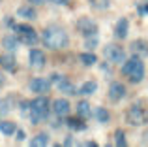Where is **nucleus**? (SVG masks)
Returning <instances> with one entry per match:
<instances>
[{
  "label": "nucleus",
  "mask_w": 148,
  "mask_h": 147,
  "mask_svg": "<svg viewBox=\"0 0 148 147\" xmlns=\"http://www.w3.org/2000/svg\"><path fill=\"white\" fill-rule=\"evenodd\" d=\"M2 85H4V77L0 76V87H2Z\"/></svg>",
  "instance_id": "f704fd0d"
},
{
  "label": "nucleus",
  "mask_w": 148,
  "mask_h": 147,
  "mask_svg": "<svg viewBox=\"0 0 148 147\" xmlns=\"http://www.w3.org/2000/svg\"><path fill=\"white\" fill-rule=\"evenodd\" d=\"M124 96H126V87H124L120 81H112L111 87H109V98H111L112 102H118Z\"/></svg>",
  "instance_id": "6e6552de"
},
{
  "label": "nucleus",
  "mask_w": 148,
  "mask_h": 147,
  "mask_svg": "<svg viewBox=\"0 0 148 147\" xmlns=\"http://www.w3.org/2000/svg\"><path fill=\"white\" fill-rule=\"evenodd\" d=\"M2 44H4V47H6V49L13 51V49H17V36H6L2 40Z\"/></svg>",
  "instance_id": "b1692460"
},
{
  "label": "nucleus",
  "mask_w": 148,
  "mask_h": 147,
  "mask_svg": "<svg viewBox=\"0 0 148 147\" xmlns=\"http://www.w3.org/2000/svg\"><path fill=\"white\" fill-rule=\"evenodd\" d=\"M41 40H43L45 47L54 49V51L68 47V44H69V36H68V32H66L62 26H56V25L47 26V28L43 30V34H41Z\"/></svg>",
  "instance_id": "f257e3e1"
},
{
  "label": "nucleus",
  "mask_w": 148,
  "mask_h": 147,
  "mask_svg": "<svg viewBox=\"0 0 148 147\" xmlns=\"http://www.w3.org/2000/svg\"><path fill=\"white\" fill-rule=\"evenodd\" d=\"M126 119H127V123H130V125H133V126H141V125H145V123H146L148 113H146L145 110H143V107L133 106V107H130V110H127Z\"/></svg>",
  "instance_id": "0eeeda50"
},
{
  "label": "nucleus",
  "mask_w": 148,
  "mask_h": 147,
  "mask_svg": "<svg viewBox=\"0 0 148 147\" xmlns=\"http://www.w3.org/2000/svg\"><path fill=\"white\" fill-rule=\"evenodd\" d=\"M75 26H77V30H79L84 38L98 36V23H96L94 19H90V17H81L79 21L75 23Z\"/></svg>",
  "instance_id": "39448f33"
},
{
  "label": "nucleus",
  "mask_w": 148,
  "mask_h": 147,
  "mask_svg": "<svg viewBox=\"0 0 148 147\" xmlns=\"http://www.w3.org/2000/svg\"><path fill=\"white\" fill-rule=\"evenodd\" d=\"M15 28V36H17V42H21V44H26V45H34L38 42V34H36V30L32 28L30 25H15L13 26Z\"/></svg>",
  "instance_id": "20e7f679"
},
{
  "label": "nucleus",
  "mask_w": 148,
  "mask_h": 147,
  "mask_svg": "<svg viewBox=\"0 0 148 147\" xmlns=\"http://www.w3.org/2000/svg\"><path fill=\"white\" fill-rule=\"evenodd\" d=\"M127 32H130V21H127L126 17H120L114 25V36L118 38V40H126Z\"/></svg>",
  "instance_id": "1a4fd4ad"
},
{
  "label": "nucleus",
  "mask_w": 148,
  "mask_h": 147,
  "mask_svg": "<svg viewBox=\"0 0 148 147\" xmlns=\"http://www.w3.org/2000/svg\"><path fill=\"white\" fill-rule=\"evenodd\" d=\"M96 45H98V36H88V38H86V44H84V47H86L88 51H94Z\"/></svg>",
  "instance_id": "bb28decb"
},
{
  "label": "nucleus",
  "mask_w": 148,
  "mask_h": 147,
  "mask_svg": "<svg viewBox=\"0 0 148 147\" xmlns=\"http://www.w3.org/2000/svg\"><path fill=\"white\" fill-rule=\"evenodd\" d=\"M77 115L83 119H88L92 115V106L86 102V100H81L79 104H77Z\"/></svg>",
  "instance_id": "dca6fc26"
},
{
  "label": "nucleus",
  "mask_w": 148,
  "mask_h": 147,
  "mask_svg": "<svg viewBox=\"0 0 148 147\" xmlns=\"http://www.w3.org/2000/svg\"><path fill=\"white\" fill-rule=\"evenodd\" d=\"M15 130H17L15 123H11V121H2V119H0V132H2V134L11 136V134H15Z\"/></svg>",
  "instance_id": "412c9836"
},
{
  "label": "nucleus",
  "mask_w": 148,
  "mask_h": 147,
  "mask_svg": "<svg viewBox=\"0 0 148 147\" xmlns=\"http://www.w3.org/2000/svg\"><path fill=\"white\" fill-rule=\"evenodd\" d=\"M64 145H73V140H71V136H69V138H68V140H66V141H64Z\"/></svg>",
  "instance_id": "2f4dec72"
},
{
  "label": "nucleus",
  "mask_w": 148,
  "mask_h": 147,
  "mask_svg": "<svg viewBox=\"0 0 148 147\" xmlns=\"http://www.w3.org/2000/svg\"><path fill=\"white\" fill-rule=\"evenodd\" d=\"M49 145V136L47 134H38L30 140V147H45Z\"/></svg>",
  "instance_id": "aec40b11"
},
{
  "label": "nucleus",
  "mask_w": 148,
  "mask_h": 147,
  "mask_svg": "<svg viewBox=\"0 0 148 147\" xmlns=\"http://www.w3.org/2000/svg\"><path fill=\"white\" fill-rule=\"evenodd\" d=\"M58 91H60V92H66V94H77V91H75V87H73V85L71 83H69V81L68 79H66V77L64 76H62V79L60 81H58Z\"/></svg>",
  "instance_id": "6ab92c4d"
},
{
  "label": "nucleus",
  "mask_w": 148,
  "mask_h": 147,
  "mask_svg": "<svg viewBox=\"0 0 148 147\" xmlns=\"http://www.w3.org/2000/svg\"><path fill=\"white\" fill-rule=\"evenodd\" d=\"M49 115V100L45 96H38L36 100L30 102V121L34 125H38L40 121H43L45 117Z\"/></svg>",
  "instance_id": "7ed1b4c3"
},
{
  "label": "nucleus",
  "mask_w": 148,
  "mask_h": 147,
  "mask_svg": "<svg viewBox=\"0 0 148 147\" xmlns=\"http://www.w3.org/2000/svg\"><path fill=\"white\" fill-rule=\"evenodd\" d=\"M30 2H32V4H36V6H41V4H43L45 0H30Z\"/></svg>",
  "instance_id": "7c9ffc66"
},
{
  "label": "nucleus",
  "mask_w": 148,
  "mask_h": 147,
  "mask_svg": "<svg viewBox=\"0 0 148 147\" xmlns=\"http://www.w3.org/2000/svg\"><path fill=\"white\" fill-rule=\"evenodd\" d=\"M122 74L131 81V83H141V81L145 79V64H143V59L137 57V55H133L131 59L124 60Z\"/></svg>",
  "instance_id": "f03ea898"
},
{
  "label": "nucleus",
  "mask_w": 148,
  "mask_h": 147,
  "mask_svg": "<svg viewBox=\"0 0 148 147\" xmlns=\"http://www.w3.org/2000/svg\"><path fill=\"white\" fill-rule=\"evenodd\" d=\"M103 55H105V59H107L109 62H112V64H120V62L126 60V53H124V49L120 47V45H114V44L105 45Z\"/></svg>",
  "instance_id": "423d86ee"
},
{
  "label": "nucleus",
  "mask_w": 148,
  "mask_h": 147,
  "mask_svg": "<svg viewBox=\"0 0 148 147\" xmlns=\"http://www.w3.org/2000/svg\"><path fill=\"white\" fill-rule=\"evenodd\" d=\"M21 113L23 115H30V102H21Z\"/></svg>",
  "instance_id": "c85d7f7f"
},
{
  "label": "nucleus",
  "mask_w": 148,
  "mask_h": 147,
  "mask_svg": "<svg viewBox=\"0 0 148 147\" xmlns=\"http://www.w3.org/2000/svg\"><path fill=\"white\" fill-rule=\"evenodd\" d=\"M28 60H30L32 68H43L45 66V53L41 49H32L28 55Z\"/></svg>",
  "instance_id": "ddd939ff"
},
{
  "label": "nucleus",
  "mask_w": 148,
  "mask_h": 147,
  "mask_svg": "<svg viewBox=\"0 0 148 147\" xmlns=\"http://www.w3.org/2000/svg\"><path fill=\"white\" fill-rule=\"evenodd\" d=\"M79 59H81V62H83L84 66H94V64L98 62V57H96L92 51H88V53H83V55H81Z\"/></svg>",
  "instance_id": "4be33fe9"
},
{
  "label": "nucleus",
  "mask_w": 148,
  "mask_h": 147,
  "mask_svg": "<svg viewBox=\"0 0 148 147\" xmlns=\"http://www.w3.org/2000/svg\"><path fill=\"white\" fill-rule=\"evenodd\" d=\"M130 49H131V53H133V55L141 57V59L148 57V42L146 40H135V42H131Z\"/></svg>",
  "instance_id": "f8f14e48"
},
{
  "label": "nucleus",
  "mask_w": 148,
  "mask_h": 147,
  "mask_svg": "<svg viewBox=\"0 0 148 147\" xmlns=\"http://www.w3.org/2000/svg\"><path fill=\"white\" fill-rule=\"evenodd\" d=\"M114 144L118 147H124L126 145V134H124V130H116L114 134Z\"/></svg>",
  "instance_id": "a878e982"
},
{
  "label": "nucleus",
  "mask_w": 148,
  "mask_h": 147,
  "mask_svg": "<svg viewBox=\"0 0 148 147\" xmlns=\"http://www.w3.org/2000/svg\"><path fill=\"white\" fill-rule=\"evenodd\" d=\"M15 57L11 55V53H8V55H2L0 57V66L2 68H6V70H10V72H13L15 70Z\"/></svg>",
  "instance_id": "f3484780"
},
{
  "label": "nucleus",
  "mask_w": 148,
  "mask_h": 147,
  "mask_svg": "<svg viewBox=\"0 0 148 147\" xmlns=\"http://www.w3.org/2000/svg\"><path fill=\"white\" fill-rule=\"evenodd\" d=\"M15 136H17V141H23L26 138V134H25V130L19 128V130H15Z\"/></svg>",
  "instance_id": "c756f323"
},
{
  "label": "nucleus",
  "mask_w": 148,
  "mask_h": 147,
  "mask_svg": "<svg viewBox=\"0 0 148 147\" xmlns=\"http://www.w3.org/2000/svg\"><path fill=\"white\" fill-rule=\"evenodd\" d=\"M68 125L71 126L73 130H84V128H86V125H84V123H81V121H77V119H69Z\"/></svg>",
  "instance_id": "cd10ccee"
},
{
  "label": "nucleus",
  "mask_w": 148,
  "mask_h": 147,
  "mask_svg": "<svg viewBox=\"0 0 148 147\" xmlns=\"http://www.w3.org/2000/svg\"><path fill=\"white\" fill-rule=\"evenodd\" d=\"M17 15H19V17H23V19H26V21H34L38 13H36V10L32 8V4H30V6L19 8V10H17Z\"/></svg>",
  "instance_id": "4468645a"
},
{
  "label": "nucleus",
  "mask_w": 148,
  "mask_h": 147,
  "mask_svg": "<svg viewBox=\"0 0 148 147\" xmlns=\"http://www.w3.org/2000/svg\"><path fill=\"white\" fill-rule=\"evenodd\" d=\"M109 0H90V6L96 8V10H107L109 8Z\"/></svg>",
  "instance_id": "393cba45"
},
{
  "label": "nucleus",
  "mask_w": 148,
  "mask_h": 147,
  "mask_svg": "<svg viewBox=\"0 0 148 147\" xmlns=\"http://www.w3.org/2000/svg\"><path fill=\"white\" fill-rule=\"evenodd\" d=\"M28 87H30V91H32V92H40V94H43V92H47V91H49L51 81H49V79H45V77H36V79L30 81Z\"/></svg>",
  "instance_id": "9b49d317"
},
{
  "label": "nucleus",
  "mask_w": 148,
  "mask_h": 147,
  "mask_svg": "<svg viewBox=\"0 0 148 147\" xmlns=\"http://www.w3.org/2000/svg\"><path fill=\"white\" fill-rule=\"evenodd\" d=\"M53 2H54V4H68L69 0H53Z\"/></svg>",
  "instance_id": "473e14b6"
},
{
  "label": "nucleus",
  "mask_w": 148,
  "mask_h": 147,
  "mask_svg": "<svg viewBox=\"0 0 148 147\" xmlns=\"http://www.w3.org/2000/svg\"><path fill=\"white\" fill-rule=\"evenodd\" d=\"M96 91H98V83H96V81H84V83L81 85V89H79V94L90 96V94H94Z\"/></svg>",
  "instance_id": "a211bd4d"
},
{
  "label": "nucleus",
  "mask_w": 148,
  "mask_h": 147,
  "mask_svg": "<svg viewBox=\"0 0 148 147\" xmlns=\"http://www.w3.org/2000/svg\"><path fill=\"white\" fill-rule=\"evenodd\" d=\"M69 110H71V106H69V102L66 98H56L53 102V111L58 117H66V115L69 113Z\"/></svg>",
  "instance_id": "9d476101"
},
{
  "label": "nucleus",
  "mask_w": 148,
  "mask_h": 147,
  "mask_svg": "<svg viewBox=\"0 0 148 147\" xmlns=\"http://www.w3.org/2000/svg\"><path fill=\"white\" fill-rule=\"evenodd\" d=\"M15 107V98L13 96H6V98H0V115L10 113Z\"/></svg>",
  "instance_id": "2eb2a0df"
},
{
  "label": "nucleus",
  "mask_w": 148,
  "mask_h": 147,
  "mask_svg": "<svg viewBox=\"0 0 148 147\" xmlns=\"http://www.w3.org/2000/svg\"><path fill=\"white\" fill-rule=\"evenodd\" d=\"M96 119H98L99 123H109V119H111V115H109V111L105 110V107H96Z\"/></svg>",
  "instance_id": "5701e85b"
},
{
  "label": "nucleus",
  "mask_w": 148,
  "mask_h": 147,
  "mask_svg": "<svg viewBox=\"0 0 148 147\" xmlns=\"http://www.w3.org/2000/svg\"><path fill=\"white\" fill-rule=\"evenodd\" d=\"M141 13H148V6H145V8H141Z\"/></svg>",
  "instance_id": "72a5a7b5"
}]
</instances>
